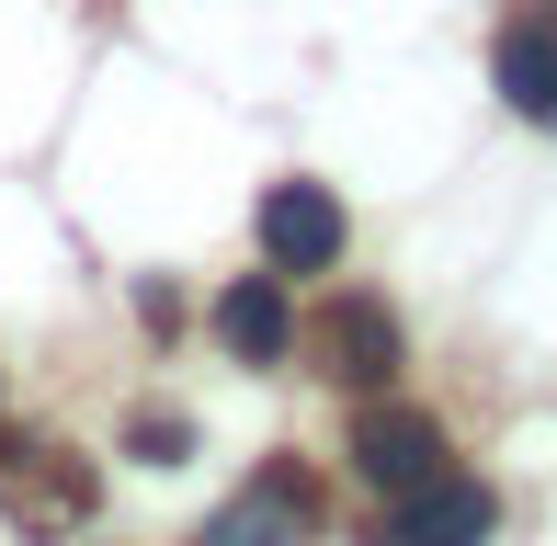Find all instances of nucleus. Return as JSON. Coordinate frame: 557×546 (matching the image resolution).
<instances>
[{
	"label": "nucleus",
	"instance_id": "obj_1",
	"mask_svg": "<svg viewBox=\"0 0 557 546\" xmlns=\"http://www.w3.org/2000/svg\"><path fill=\"white\" fill-rule=\"evenodd\" d=\"M0 524L23 546L81 535L91 524V456H69V444H0Z\"/></svg>",
	"mask_w": 557,
	"mask_h": 546
},
{
	"label": "nucleus",
	"instance_id": "obj_2",
	"mask_svg": "<svg viewBox=\"0 0 557 546\" xmlns=\"http://www.w3.org/2000/svg\"><path fill=\"white\" fill-rule=\"evenodd\" d=\"M500 535V501H490V479H421V489H398L387 501V524H375V546H490Z\"/></svg>",
	"mask_w": 557,
	"mask_h": 546
},
{
	"label": "nucleus",
	"instance_id": "obj_3",
	"mask_svg": "<svg viewBox=\"0 0 557 546\" xmlns=\"http://www.w3.org/2000/svg\"><path fill=\"white\" fill-rule=\"evenodd\" d=\"M308 353H319V376H342V387H387V376H398V319H387V296H331L319 331H308Z\"/></svg>",
	"mask_w": 557,
	"mask_h": 546
},
{
	"label": "nucleus",
	"instance_id": "obj_4",
	"mask_svg": "<svg viewBox=\"0 0 557 546\" xmlns=\"http://www.w3.org/2000/svg\"><path fill=\"white\" fill-rule=\"evenodd\" d=\"M352 467H364V489H421L444 467V433H433V410H364L352 421Z\"/></svg>",
	"mask_w": 557,
	"mask_h": 546
},
{
	"label": "nucleus",
	"instance_id": "obj_5",
	"mask_svg": "<svg viewBox=\"0 0 557 546\" xmlns=\"http://www.w3.org/2000/svg\"><path fill=\"white\" fill-rule=\"evenodd\" d=\"M262 251H273V273L342 262V206H331V183H273V194H262Z\"/></svg>",
	"mask_w": 557,
	"mask_h": 546
},
{
	"label": "nucleus",
	"instance_id": "obj_6",
	"mask_svg": "<svg viewBox=\"0 0 557 546\" xmlns=\"http://www.w3.org/2000/svg\"><path fill=\"white\" fill-rule=\"evenodd\" d=\"M216 342L239 364H285L296 353V296H285V273H239V285L216 296Z\"/></svg>",
	"mask_w": 557,
	"mask_h": 546
},
{
	"label": "nucleus",
	"instance_id": "obj_7",
	"mask_svg": "<svg viewBox=\"0 0 557 546\" xmlns=\"http://www.w3.org/2000/svg\"><path fill=\"white\" fill-rule=\"evenodd\" d=\"M308 512H319L308 479H296V467H262V479L206 524V546H296V535H308Z\"/></svg>",
	"mask_w": 557,
	"mask_h": 546
},
{
	"label": "nucleus",
	"instance_id": "obj_8",
	"mask_svg": "<svg viewBox=\"0 0 557 546\" xmlns=\"http://www.w3.org/2000/svg\"><path fill=\"white\" fill-rule=\"evenodd\" d=\"M500 91H512V114L557 126V12H523L500 35Z\"/></svg>",
	"mask_w": 557,
	"mask_h": 546
},
{
	"label": "nucleus",
	"instance_id": "obj_9",
	"mask_svg": "<svg viewBox=\"0 0 557 546\" xmlns=\"http://www.w3.org/2000/svg\"><path fill=\"white\" fill-rule=\"evenodd\" d=\"M183 444H194V433H183L171 410H148V421H137V456H148V467H183Z\"/></svg>",
	"mask_w": 557,
	"mask_h": 546
}]
</instances>
